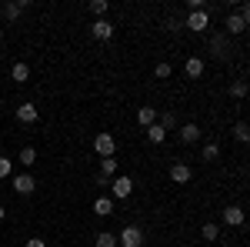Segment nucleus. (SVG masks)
Instances as JSON below:
<instances>
[{
  "label": "nucleus",
  "instance_id": "1",
  "mask_svg": "<svg viewBox=\"0 0 250 247\" xmlns=\"http://www.w3.org/2000/svg\"><path fill=\"white\" fill-rule=\"evenodd\" d=\"M117 244L120 247H144V230L134 227V224H127V227L117 234Z\"/></svg>",
  "mask_w": 250,
  "mask_h": 247
},
{
  "label": "nucleus",
  "instance_id": "2",
  "mask_svg": "<svg viewBox=\"0 0 250 247\" xmlns=\"http://www.w3.org/2000/svg\"><path fill=\"white\" fill-rule=\"evenodd\" d=\"M184 27H187V30H193V34H204V30L210 27V14H207V10H190Z\"/></svg>",
  "mask_w": 250,
  "mask_h": 247
},
{
  "label": "nucleus",
  "instance_id": "3",
  "mask_svg": "<svg viewBox=\"0 0 250 247\" xmlns=\"http://www.w3.org/2000/svg\"><path fill=\"white\" fill-rule=\"evenodd\" d=\"M94 151L100 154V157H114V151H117L114 134H97L94 137Z\"/></svg>",
  "mask_w": 250,
  "mask_h": 247
},
{
  "label": "nucleus",
  "instance_id": "4",
  "mask_svg": "<svg viewBox=\"0 0 250 247\" xmlns=\"http://www.w3.org/2000/svg\"><path fill=\"white\" fill-rule=\"evenodd\" d=\"M34 187H37V180H34L30 174H17V177H14V190H17V194H34Z\"/></svg>",
  "mask_w": 250,
  "mask_h": 247
},
{
  "label": "nucleus",
  "instance_id": "5",
  "mask_svg": "<svg viewBox=\"0 0 250 247\" xmlns=\"http://www.w3.org/2000/svg\"><path fill=\"white\" fill-rule=\"evenodd\" d=\"M190 177H193L190 164H173V167H170V180H173V184H187Z\"/></svg>",
  "mask_w": 250,
  "mask_h": 247
},
{
  "label": "nucleus",
  "instance_id": "6",
  "mask_svg": "<svg viewBox=\"0 0 250 247\" xmlns=\"http://www.w3.org/2000/svg\"><path fill=\"white\" fill-rule=\"evenodd\" d=\"M37 107H34V104H20L17 107V120L20 124H37Z\"/></svg>",
  "mask_w": 250,
  "mask_h": 247
},
{
  "label": "nucleus",
  "instance_id": "7",
  "mask_svg": "<svg viewBox=\"0 0 250 247\" xmlns=\"http://www.w3.org/2000/svg\"><path fill=\"white\" fill-rule=\"evenodd\" d=\"M114 197H130V190H134V180L130 177H114Z\"/></svg>",
  "mask_w": 250,
  "mask_h": 247
},
{
  "label": "nucleus",
  "instance_id": "8",
  "mask_svg": "<svg viewBox=\"0 0 250 247\" xmlns=\"http://www.w3.org/2000/svg\"><path fill=\"white\" fill-rule=\"evenodd\" d=\"M224 224H230V227H240V224H244V210L237 207V204L224 207Z\"/></svg>",
  "mask_w": 250,
  "mask_h": 247
},
{
  "label": "nucleus",
  "instance_id": "9",
  "mask_svg": "<svg viewBox=\"0 0 250 247\" xmlns=\"http://www.w3.org/2000/svg\"><path fill=\"white\" fill-rule=\"evenodd\" d=\"M27 7H30L27 0H17V3H3V17H7V20H17L20 14L27 10Z\"/></svg>",
  "mask_w": 250,
  "mask_h": 247
},
{
  "label": "nucleus",
  "instance_id": "10",
  "mask_svg": "<svg viewBox=\"0 0 250 247\" xmlns=\"http://www.w3.org/2000/svg\"><path fill=\"white\" fill-rule=\"evenodd\" d=\"M90 34H94L97 40H110V37H114V27H110L107 20H97L94 27H90Z\"/></svg>",
  "mask_w": 250,
  "mask_h": 247
},
{
  "label": "nucleus",
  "instance_id": "11",
  "mask_svg": "<svg viewBox=\"0 0 250 247\" xmlns=\"http://www.w3.org/2000/svg\"><path fill=\"white\" fill-rule=\"evenodd\" d=\"M94 214L97 217H110V214H114V201H110V197H97L94 201Z\"/></svg>",
  "mask_w": 250,
  "mask_h": 247
},
{
  "label": "nucleus",
  "instance_id": "12",
  "mask_svg": "<svg viewBox=\"0 0 250 247\" xmlns=\"http://www.w3.org/2000/svg\"><path fill=\"white\" fill-rule=\"evenodd\" d=\"M180 140H184V144H197V140H200V127H197V124H184V127H180Z\"/></svg>",
  "mask_w": 250,
  "mask_h": 247
},
{
  "label": "nucleus",
  "instance_id": "13",
  "mask_svg": "<svg viewBox=\"0 0 250 247\" xmlns=\"http://www.w3.org/2000/svg\"><path fill=\"white\" fill-rule=\"evenodd\" d=\"M210 50H213V57H227V37H224V34H213Z\"/></svg>",
  "mask_w": 250,
  "mask_h": 247
},
{
  "label": "nucleus",
  "instance_id": "14",
  "mask_svg": "<svg viewBox=\"0 0 250 247\" xmlns=\"http://www.w3.org/2000/svg\"><path fill=\"white\" fill-rule=\"evenodd\" d=\"M224 27H227V34H244V30H247V23H244V17H240V14H230Z\"/></svg>",
  "mask_w": 250,
  "mask_h": 247
},
{
  "label": "nucleus",
  "instance_id": "15",
  "mask_svg": "<svg viewBox=\"0 0 250 247\" xmlns=\"http://www.w3.org/2000/svg\"><path fill=\"white\" fill-rule=\"evenodd\" d=\"M137 120H140L144 127H154L157 124V107H140V111H137Z\"/></svg>",
  "mask_w": 250,
  "mask_h": 247
},
{
  "label": "nucleus",
  "instance_id": "16",
  "mask_svg": "<svg viewBox=\"0 0 250 247\" xmlns=\"http://www.w3.org/2000/svg\"><path fill=\"white\" fill-rule=\"evenodd\" d=\"M147 140H150V144H164V140H167V131H164L160 124H154V127H147Z\"/></svg>",
  "mask_w": 250,
  "mask_h": 247
},
{
  "label": "nucleus",
  "instance_id": "17",
  "mask_svg": "<svg viewBox=\"0 0 250 247\" xmlns=\"http://www.w3.org/2000/svg\"><path fill=\"white\" fill-rule=\"evenodd\" d=\"M94 247H120V244H117V234H110V230H104V234H97Z\"/></svg>",
  "mask_w": 250,
  "mask_h": 247
},
{
  "label": "nucleus",
  "instance_id": "18",
  "mask_svg": "<svg viewBox=\"0 0 250 247\" xmlns=\"http://www.w3.org/2000/svg\"><path fill=\"white\" fill-rule=\"evenodd\" d=\"M10 77H14L17 84H23V80L30 77V67H27V64H14V67H10Z\"/></svg>",
  "mask_w": 250,
  "mask_h": 247
},
{
  "label": "nucleus",
  "instance_id": "19",
  "mask_svg": "<svg viewBox=\"0 0 250 247\" xmlns=\"http://www.w3.org/2000/svg\"><path fill=\"white\" fill-rule=\"evenodd\" d=\"M204 74V60L200 57H187V77H200Z\"/></svg>",
  "mask_w": 250,
  "mask_h": 247
},
{
  "label": "nucleus",
  "instance_id": "20",
  "mask_svg": "<svg viewBox=\"0 0 250 247\" xmlns=\"http://www.w3.org/2000/svg\"><path fill=\"white\" fill-rule=\"evenodd\" d=\"M100 174H104L107 180L117 174V160H114V157H104V160H100Z\"/></svg>",
  "mask_w": 250,
  "mask_h": 247
},
{
  "label": "nucleus",
  "instance_id": "21",
  "mask_svg": "<svg viewBox=\"0 0 250 247\" xmlns=\"http://www.w3.org/2000/svg\"><path fill=\"white\" fill-rule=\"evenodd\" d=\"M17 160H20V164H23V167H30V164L37 160V151H34V147H23V151L17 154Z\"/></svg>",
  "mask_w": 250,
  "mask_h": 247
},
{
  "label": "nucleus",
  "instance_id": "22",
  "mask_svg": "<svg viewBox=\"0 0 250 247\" xmlns=\"http://www.w3.org/2000/svg\"><path fill=\"white\" fill-rule=\"evenodd\" d=\"M157 124H160V127H164V131H170V127H177V114H173V111H164V114H160V120H157Z\"/></svg>",
  "mask_w": 250,
  "mask_h": 247
},
{
  "label": "nucleus",
  "instance_id": "23",
  "mask_svg": "<svg viewBox=\"0 0 250 247\" xmlns=\"http://www.w3.org/2000/svg\"><path fill=\"white\" fill-rule=\"evenodd\" d=\"M233 137H237L240 144H250V124H237V127H233Z\"/></svg>",
  "mask_w": 250,
  "mask_h": 247
},
{
  "label": "nucleus",
  "instance_id": "24",
  "mask_svg": "<svg viewBox=\"0 0 250 247\" xmlns=\"http://www.w3.org/2000/svg\"><path fill=\"white\" fill-rule=\"evenodd\" d=\"M230 97L244 100V97H247V84H244V80H233V84H230Z\"/></svg>",
  "mask_w": 250,
  "mask_h": 247
},
{
  "label": "nucleus",
  "instance_id": "25",
  "mask_svg": "<svg viewBox=\"0 0 250 247\" xmlns=\"http://www.w3.org/2000/svg\"><path fill=\"white\" fill-rule=\"evenodd\" d=\"M200 234H204V241H217V237H220V227H217V224H204Z\"/></svg>",
  "mask_w": 250,
  "mask_h": 247
},
{
  "label": "nucleus",
  "instance_id": "26",
  "mask_svg": "<svg viewBox=\"0 0 250 247\" xmlns=\"http://www.w3.org/2000/svg\"><path fill=\"white\" fill-rule=\"evenodd\" d=\"M217 154H220L217 144H204V160H217Z\"/></svg>",
  "mask_w": 250,
  "mask_h": 247
},
{
  "label": "nucleus",
  "instance_id": "27",
  "mask_svg": "<svg viewBox=\"0 0 250 247\" xmlns=\"http://www.w3.org/2000/svg\"><path fill=\"white\" fill-rule=\"evenodd\" d=\"M90 10H94L97 17H104V14H107V0H94V3H90Z\"/></svg>",
  "mask_w": 250,
  "mask_h": 247
},
{
  "label": "nucleus",
  "instance_id": "28",
  "mask_svg": "<svg viewBox=\"0 0 250 247\" xmlns=\"http://www.w3.org/2000/svg\"><path fill=\"white\" fill-rule=\"evenodd\" d=\"M10 171H14V164L7 157H0V177H10Z\"/></svg>",
  "mask_w": 250,
  "mask_h": 247
},
{
  "label": "nucleus",
  "instance_id": "29",
  "mask_svg": "<svg viewBox=\"0 0 250 247\" xmlns=\"http://www.w3.org/2000/svg\"><path fill=\"white\" fill-rule=\"evenodd\" d=\"M157 77H160V80H164V77H170V64H157V70H154Z\"/></svg>",
  "mask_w": 250,
  "mask_h": 247
},
{
  "label": "nucleus",
  "instance_id": "30",
  "mask_svg": "<svg viewBox=\"0 0 250 247\" xmlns=\"http://www.w3.org/2000/svg\"><path fill=\"white\" fill-rule=\"evenodd\" d=\"M240 17H244V23H247V27H250V0H247V3H244V7H240Z\"/></svg>",
  "mask_w": 250,
  "mask_h": 247
},
{
  "label": "nucleus",
  "instance_id": "31",
  "mask_svg": "<svg viewBox=\"0 0 250 247\" xmlns=\"http://www.w3.org/2000/svg\"><path fill=\"white\" fill-rule=\"evenodd\" d=\"M27 247H47V244H43L40 237H34V241H27Z\"/></svg>",
  "mask_w": 250,
  "mask_h": 247
},
{
  "label": "nucleus",
  "instance_id": "32",
  "mask_svg": "<svg viewBox=\"0 0 250 247\" xmlns=\"http://www.w3.org/2000/svg\"><path fill=\"white\" fill-rule=\"evenodd\" d=\"M0 221H3V204H0Z\"/></svg>",
  "mask_w": 250,
  "mask_h": 247
},
{
  "label": "nucleus",
  "instance_id": "33",
  "mask_svg": "<svg viewBox=\"0 0 250 247\" xmlns=\"http://www.w3.org/2000/svg\"><path fill=\"white\" fill-rule=\"evenodd\" d=\"M0 37H3V27H0Z\"/></svg>",
  "mask_w": 250,
  "mask_h": 247
}]
</instances>
